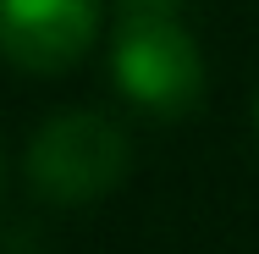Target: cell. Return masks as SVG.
I'll list each match as a JSON object with an SVG mask.
<instances>
[{
    "mask_svg": "<svg viewBox=\"0 0 259 254\" xmlns=\"http://www.w3.org/2000/svg\"><path fill=\"white\" fill-rule=\"evenodd\" d=\"M127 6H171V0H127Z\"/></svg>",
    "mask_w": 259,
    "mask_h": 254,
    "instance_id": "277c9868",
    "label": "cell"
},
{
    "mask_svg": "<svg viewBox=\"0 0 259 254\" xmlns=\"http://www.w3.org/2000/svg\"><path fill=\"white\" fill-rule=\"evenodd\" d=\"M28 177L55 204L105 199L127 177V133L94 111L50 116L28 144Z\"/></svg>",
    "mask_w": 259,
    "mask_h": 254,
    "instance_id": "7a4b0ae2",
    "label": "cell"
},
{
    "mask_svg": "<svg viewBox=\"0 0 259 254\" xmlns=\"http://www.w3.org/2000/svg\"><path fill=\"white\" fill-rule=\"evenodd\" d=\"M100 0H0V55L28 72H61L94 45Z\"/></svg>",
    "mask_w": 259,
    "mask_h": 254,
    "instance_id": "3957f363",
    "label": "cell"
},
{
    "mask_svg": "<svg viewBox=\"0 0 259 254\" xmlns=\"http://www.w3.org/2000/svg\"><path fill=\"white\" fill-rule=\"evenodd\" d=\"M110 72L121 94L155 116H182L204 94V55L199 39L165 11V6H133L116 28Z\"/></svg>",
    "mask_w": 259,
    "mask_h": 254,
    "instance_id": "6da1fadb",
    "label": "cell"
}]
</instances>
